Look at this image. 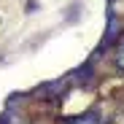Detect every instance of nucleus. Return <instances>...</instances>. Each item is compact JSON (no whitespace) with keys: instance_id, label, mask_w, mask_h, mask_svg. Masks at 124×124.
I'll return each instance as SVG.
<instances>
[{"instance_id":"nucleus-1","label":"nucleus","mask_w":124,"mask_h":124,"mask_svg":"<svg viewBox=\"0 0 124 124\" xmlns=\"http://www.w3.org/2000/svg\"><path fill=\"white\" fill-rule=\"evenodd\" d=\"M119 32H121V22H119V16L113 11H108V27H105V35H102V43H100V51H105L111 43H116L119 40ZM97 51V54H100Z\"/></svg>"},{"instance_id":"nucleus-2","label":"nucleus","mask_w":124,"mask_h":124,"mask_svg":"<svg viewBox=\"0 0 124 124\" xmlns=\"http://www.w3.org/2000/svg\"><path fill=\"white\" fill-rule=\"evenodd\" d=\"M65 124H102V116H100V111H97V108H92V111H84L81 116L68 119Z\"/></svg>"},{"instance_id":"nucleus-3","label":"nucleus","mask_w":124,"mask_h":124,"mask_svg":"<svg viewBox=\"0 0 124 124\" xmlns=\"http://www.w3.org/2000/svg\"><path fill=\"white\" fill-rule=\"evenodd\" d=\"M65 86H68L65 81H54V84H49V86H40L38 94L40 97H59L62 92H65Z\"/></svg>"},{"instance_id":"nucleus-4","label":"nucleus","mask_w":124,"mask_h":124,"mask_svg":"<svg viewBox=\"0 0 124 124\" xmlns=\"http://www.w3.org/2000/svg\"><path fill=\"white\" fill-rule=\"evenodd\" d=\"M113 59H116V68L124 73V43H121V46H116V54H113Z\"/></svg>"}]
</instances>
